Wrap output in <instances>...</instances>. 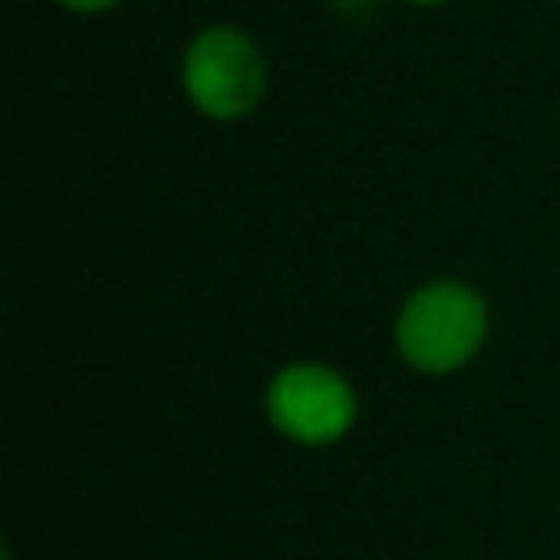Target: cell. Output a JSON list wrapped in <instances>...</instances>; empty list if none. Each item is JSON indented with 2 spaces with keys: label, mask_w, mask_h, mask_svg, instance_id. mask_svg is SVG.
Here are the masks:
<instances>
[{
  "label": "cell",
  "mask_w": 560,
  "mask_h": 560,
  "mask_svg": "<svg viewBox=\"0 0 560 560\" xmlns=\"http://www.w3.org/2000/svg\"><path fill=\"white\" fill-rule=\"evenodd\" d=\"M180 85L200 116L215 124L246 119L261 104L269 66L254 39L234 24H211L192 35L180 62Z\"/></svg>",
  "instance_id": "obj_2"
},
{
  "label": "cell",
  "mask_w": 560,
  "mask_h": 560,
  "mask_svg": "<svg viewBox=\"0 0 560 560\" xmlns=\"http://www.w3.org/2000/svg\"><path fill=\"white\" fill-rule=\"evenodd\" d=\"M272 430L300 445H335L358 422V392L323 361H292L265 388Z\"/></svg>",
  "instance_id": "obj_3"
},
{
  "label": "cell",
  "mask_w": 560,
  "mask_h": 560,
  "mask_svg": "<svg viewBox=\"0 0 560 560\" xmlns=\"http://www.w3.org/2000/svg\"><path fill=\"white\" fill-rule=\"evenodd\" d=\"M411 4H422V9H434V4H445V0H411Z\"/></svg>",
  "instance_id": "obj_5"
},
{
  "label": "cell",
  "mask_w": 560,
  "mask_h": 560,
  "mask_svg": "<svg viewBox=\"0 0 560 560\" xmlns=\"http://www.w3.org/2000/svg\"><path fill=\"white\" fill-rule=\"evenodd\" d=\"M62 9H70V12H78V16H96V12H108V9H116L119 0H58Z\"/></svg>",
  "instance_id": "obj_4"
},
{
  "label": "cell",
  "mask_w": 560,
  "mask_h": 560,
  "mask_svg": "<svg viewBox=\"0 0 560 560\" xmlns=\"http://www.w3.org/2000/svg\"><path fill=\"white\" fill-rule=\"evenodd\" d=\"M491 330L488 300L465 280H430L396 315V350L415 373H460L483 350Z\"/></svg>",
  "instance_id": "obj_1"
}]
</instances>
